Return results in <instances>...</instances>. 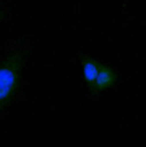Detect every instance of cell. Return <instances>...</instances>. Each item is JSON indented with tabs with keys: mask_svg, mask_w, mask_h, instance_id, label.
<instances>
[{
	"mask_svg": "<svg viewBox=\"0 0 146 147\" xmlns=\"http://www.w3.org/2000/svg\"><path fill=\"white\" fill-rule=\"evenodd\" d=\"M24 56V51L18 50L0 63V110L9 104L16 92Z\"/></svg>",
	"mask_w": 146,
	"mask_h": 147,
	"instance_id": "cell-1",
	"label": "cell"
},
{
	"mask_svg": "<svg viewBox=\"0 0 146 147\" xmlns=\"http://www.w3.org/2000/svg\"><path fill=\"white\" fill-rule=\"evenodd\" d=\"M116 82V74L115 71L107 65L101 64L98 76L94 83V85L91 86L95 91H103L107 88H110L114 83Z\"/></svg>",
	"mask_w": 146,
	"mask_h": 147,
	"instance_id": "cell-2",
	"label": "cell"
},
{
	"mask_svg": "<svg viewBox=\"0 0 146 147\" xmlns=\"http://www.w3.org/2000/svg\"><path fill=\"white\" fill-rule=\"evenodd\" d=\"M99 68H101V63L97 62L96 60L93 59H85L83 61V74H84V78L87 81V83L93 86L97 76L99 72Z\"/></svg>",
	"mask_w": 146,
	"mask_h": 147,
	"instance_id": "cell-3",
	"label": "cell"
},
{
	"mask_svg": "<svg viewBox=\"0 0 146 147\" xmlns=\"http://www.w3.org/2000/svg\"><path fill=\"white\" fill-rule=\"evenodd\" d=\"M1 16H3V13H1V9H0V19H1Z\"/></svg>",
	"mask_w": 146,
	"mask_h": 147,
	"instance_id": "cell-4",
	"label": "cell"
}]
</instances>
